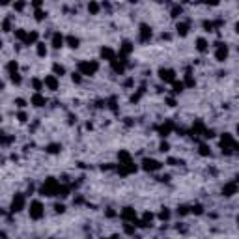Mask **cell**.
<instances>
[{"mask_svg": "<svg viewBox=\"0 0 239 239\" xmlns=\"http://www.w3.org/2000/svg\"><path fill=\"white\" fill-rule=\"evenodd\" d=\"M97 71V62H80L79 64V73L80 75H93Z\"/></svg>", "mask_w": 239, "mask_h": 239, "instance_id": "obj_1", "label": "cell"}, {"mask_svg": "<svg viewBox=\"0 0 239 239\" xmlns=\"http://www.w3.org/2000/svg\"><path fill=\"white\" fill-rule=\"evenodd\" d=\"M221 146H222V151H233V150L237 148L235 140H233L230 135H222V138H221Z\"/></svg>", "mask_w": 239, "mask_h": 239, "instance_id": "obj_2", "label": "cell"}, {"mask_svg": "<svg viewBox=\"0 0 239 239\" xmlns=\"http://www.w3.org/2000/svg\"><path fill=\"white\" fill-rule=\"evenodd\" d=\"M142 166H144V170H148V172H155V170L161 168L163 164L159 161H155V159H144L142 161Z\"/></svg>", "mask_w": 239, "mask_h": 239, "instance_id": "obj_3", "label": "cell"}, {"mask_svg": "<svg viewBox=\"0 0 239 239\" xmlns=\"http://www.w3.org/2000/svg\"><path fill=\"white\" fill-rule=\"evenodd\" d=\"M30 217L32 219H41L43 217V206H41V202H32V206H30Z\"/></svg>", "mask_w": 239, "mask_h": 239, "instance_id": "obj_4", "label": "cell"}, {"mask_svg": "<svg viewBox=\"0 0 239 239\" xmlns=\"http://www.w3.org/2000/svg\"><path fill=\"white\" fill-rule=\"evenodd\" d=\"M159 77H161V80H164V82H174V79H176V73L172 69H159Z\"/></svg>", "mask_w": 239, "mask_h": 239, "instance_id": "obj_5", "label": "cell"}, {"mask_svg": "<svg viewBox=\"0 0 239 239\" xmlns=\"http://www.w3.org/2000/svg\"><path fill=\"white\" fill-rule=\"evenodd\" d=\"M22 207H25V196H22V194H17V196L13 198V202H11V211L17 213V211H21Z\"/></svg>", "mask_w": 239, "mask_h": 239, "instance_id": "obj_6", "label": "cell"}, {"mask_svg": "<svg viewBox=\"0 0 239 239\" xmlns=\"http://www.w3.org/2000/svg\"><path fill=\"white\" fill-rule=\"evenodd\" d=\"M215 56H217L219 62H224L226 56H228V47L222 45V43H217V53H215Z\"/></svg>", "mask_w": 239, "mask_h": 239, "instance_id": "obj_7", "label": "cell"}, {"mask_svg": "<svg viewBox=\"0 0 239 239\" xmlns=\"http://www.w3.org/2000/svg\"><path fill=\"white\" fill-rule=\"evenodd\" d=\"M43 86H47L49 90L56 92V90H58V80H56V77H45V80H43Z\"/></svg>", "mask_w": 239, "mask_h": 239, "instance_id": "obj_8", "label": "cell"}, {"mask_svg": "<svg viewBox=\"0 0 239 239\" xmlns=\"http://www.w3.org/2000/svg\"><path fill=\"white\" fill-rule=\"evenodd\" d=\"M151 37V28L148 25H140V41H148Z\"/></svg>", "mask_w": 239, "mask_h": 239, "instance_id": "obj_9", "label": "cell"}, {"mask_svg": "<svg viewBox=\"0 0 239 239\" xmlns=\"http://www.w3.org/2000/svg\"><path fill=\"white\" fill-rule=\"evenodd\" d=\"M45 103H47V99L43 97L41 93H34V95H32V105H34V107H43Z\"/></svg>", "mask_w": 239, "mask_h": 239, "instance_id": "obj_10", "label": "cell"}, {"mask_svg": "<svg viewBox=\"0 0 239 239\" xmlns=\"http://www.w3.org/2000/svg\"><path fill=\"white\" fill-rule=\"evenodd\" d=\"M122 217H123L125 221H135V219H136V213H135V209L125 207V209L122 211Z\"/></svg>", "mask_w": 239, "mask_h": 239, "instance_id": "obj_11", "label": "cell"}, {"mask_svg": "<svg viewBox=\"0 0 239 239\" xmlns=\"http://www.w3.org/2000/svg\"><path fill=\"white\" fill-rule=\"evenodd\" d=\"M235 190H237V185H235V183H228V185H224L222 193H224V196H233Z\"/></svg>", "mask_w": 239, "mask_h": 239, "instance_id": "obj_12", "label": "cell"}, {"mask_svg": "<svg viewBox=\"0 0 239 239\" xmlns=\"http://www.w3.org/2000/svg\"><path fill=\"white\" fill-rule=\"evenodd\" d=\"M53 47H54V49L64 47V37H62V34H54V36H53Z\"/></svg>", "mask_w": 239, "mask_h": 239, "instance_id": "obj_13", "label": "cell"}, {"mask_svg": "<svg viewBox=\"0 0 239 239\" xmlns=\"http://www.w3.org/2000/svg\"><path fill=\"white\" fill-rule=\"evenodd\" d=\"M151 221H153V215L151 213H144V217H142V221L138 224L140 226H151Z\"/></svg>", "mask_w": 239, "mask_h": 239, "instance_id": "obj_14", "label": "cell"}, {"mask_svg": "<svg viewBox=\"0 0 239 239\" xmlns=\"http://www.w3.org/2000/svg\"><path fill=\"white\" fill-rule=\"evenodd\" d=\"M101 56H103L105 60H108V62H114V51H112V49H103V51H101Z\"/></svg>", "mask_w": 239, "mask_h": 239, "instance_id": "obj_15", "label": "cell"}, {"mask_svg": "<svg viewBox=\"0 0 239 239\" xmlns=\"http://www.w3.org/2000/svg\"><path fill=\"white\" fill-rule=\"evenodd\" d=\"M176 30H178V34H179V36H185V34L189 32V25H187V22H178Z\"/></svg>", "mask_w": 239, "mask_h": 239, "instance_id": "obj_16", "label": "cell"}, {"mask_svg": "<svg viewBox=\"0 0 239 239\" xmlns=\"http://www.w3.org/2000/svg\"><path fill=\"white\" fill-rule=\"evenodd\" d=\"M67 43H69L71 49H77L80 41H79V37H75V36H67Z\"/></svg>", "mask_w": 239, "mask_h": 239, "instance_id": "obj_17", "label": "cell"}, {"mask_svg": "<svg viewBox=\"0 0 239 239\" xmlns=\"http://www.w3.org/2000/svg\"><path fill=\"white\" fill-rule=\"evenodd\" d=\"M196 49H198V51H202V53L207 49V41H206L204 37H200V39L196 41Z\"/></svg>", "mask_w": 239, "mask_h": 239, "instance_id": "obj_18", "label": "cell"}, {"mask_svg": "<svg viewBox=\"0 0 239 239\" xmlns=\"http://www.w3.org/2000/svg\"><path fill=\"white\" fill-rule=\"evenodd\" d=\"M60 150H62L60 144H49V146H47V151H49V153H58Z\"/></svg>", "mask_w": 239, "mask_h": 239, "instance_id": "obj_19", "label": "cell"}, {"mask_svg": "<svg viewBox=\"0 0 239 239\" xmlns=\"http://www.w3.org/2000/svg\"><path fill=\"white\" fill-rule=\"evenodd\" d=\"M159 219H161V221H168V219H170V211L166 209V207H163V211L159 213Z\"/></svg>", "mask_w": 239, "mask_h": 239, "instance_id": "obj_20", "label": "cell"}, {"mask_svg": "<svg viewBox=\"0 0 239 239\" xmlns=\"http://www.w3.org/2000/svg\"><path fill=\"white\" fill-rule=\"evenodd\" d=\"M133 51V45H131V41H123V47H122V53L123 54H129Z\"/></svg>", "mask_w": 239, "mask_h": 239, "instance_id": "obj_21", "label": "cell"}, {"mask_svg": "<svg viewBox=\"0 0 239 239\" xmlns=\"http://www.w3.org/2000/svg\"><path fill=\"white\" fill-rule=\"evenodd\" d=\"M53 69H54V73H56L54 77H62V75L65 73V69H64L62 65H58V64H54V67H53Z\"/></svg>", "mask_w": 239, "mask_h": 239, "instance_id": "obj_22", "label": "cell"}, {"mask_svg": "<svg viewBox=\"0 0 239 239\" xmlns=\"http://www.w3.org/2000/svg\"><path fill=\"white\" fill-rule=\"evenodd\" d=\"M37 54H39V56H45V54H47V47H45V43H37Z\"/></svg>", "mask_w": 239, "mask_h": 239, "instance_id": "obj_23", "label": "cell"}, {"mask_svg": "<svg viewBox=\"0 0 239 239\" xmlns=\"http://www.w3.org/2000/svg\"><path fill=\"white\" fill-rule=\"evenodd\" d=\"M190 213H196V215H200V213H204V207H202L200 204H196V206H193V207H190Z\"/></svg>", "mask_w": 239, "mask_h": 239, "instance_id": "obj_24", "label": "cell"}, {"mask_svg": "<svg viewBox=\"0 0 239 239\" xmlns=\"http://www.w3.org/2000/svg\"><path fill=\"white\" fill-rule=\"evenodd\" d=\"M183 88H185V84H183V82H174V92H176V93L183 92Z\"/></svg>", "mask_w": 239, "mask_h": 239, "instance_id": "obj_25", "label": "cell"}, {"mask_svg": "<svg viewBox=\"0 0 239 239\" xmlns=\"http://www.w3.org/2000/svg\"><path fill=\"white\" fill-rule=\"evenodd\" d=\"M200 155H211V150H209L206 144H202V146H200Z\"/></svg>", "mask_w": 239, "mask_h": 239, "instance_id": "obj_26", "label": "cell"}, {"mask_svg": "<svg viewBox=\"0 0 239 239\" xmlns=\"http://www.w3.org/2000/svg\"><path fill=\"white\" fill-rule=\"evenodd\" d=\"M88 11H92V13H97V11H99V6L95 4V2H92V4H88Z\"/></svg>", "mask_w": 239, "mask_h": 239, "instance_id": "obj_27", "label": "cell"}, {"mask_svg": "<svg viewBox=\"0 0 239 239\" xmlns=\"http://www.w3.org/2000/svg\"><path fill=\"white\" fill-rule=\"evenodd\" d=\"M178 213H179V215H187V213H189V207H187V206H179V207H178Z\"/></svg>", "mask_w": 239, "mask_h": 239, "instance_id": "obj_28", "label": "cell"}, {"mask_svg": "<svg viewBox=\"0 0 239 239\" xmlns=\"http://www.w3.org/2000/svg\"><path fill=\"white\" fill-rule=\"evenodd\" d=\"M11 80H13L15 84H19V82H21V77H19V73H11Z\"/></svg>", "mask_w": 239, "mask_h": 239, "instance_id": "obj_29", "label": "cell"}, {"mask_svg": "<svg viewBox=\"0 0 239 239\" xmlns=\"http://www.w3.org/2000/svg\"><path fill=\"white\" fill-rule=\"evenodd\" d=\"M32 84H34V88H36V90H37V92H39V90H41V88H43V84H41V82H39V80H32Z\"/></svg>", "mask_w": 239, "mask_h": 239, "instance_id": "obj_30", "label": "cell"}, {"mask_svg": "<svg viewBox=\"0 0 239 239\" xmlns=\"http://www.w3.org/2000/svg\"><path fill=\"white\" fill-rule=\"evenodd\" d=\"M179 13H181V8H179V6H176V8L172 10V15H174V17H178Z\"/></svg>", "mask_w": 239, "mask_h": 239, "instance_id": "obj_31", "label": "cell"}, {"mask_svg": "<svg viewBox=\"0 0 239 239\" xmlns=\"http://www.w3.org/2000/svg\"><path fill=\"white\" fill-rule=\"evenodd\" d=\"M17 118H19V122H26V114H25V112H19Z\"/></svg>", "mask_w": 239, "mask_h": 239, "instance_id": "obj_32", "label": "cell"}, {"mask_svg": "<svg viewBox=\"0 0 239 239\" xmlns=\"http://www.w3.org/2000/svg\"><path fill=\"white\" fill-rule=\"evenodd\" d=\"M71 79H73V82H80V73H73Z\"/></svg>", "mask_w": 239, "mask_h": 239, "instance_id": "obj_33", "label": "cell"}, {"mask_svg": "<svg viewBox=\"0 0 239 239\" xmlns=\"http://www.w3.org/2000/svg\"><path fill=\"white\" fill-rule=\"evenodd\" d=\"M168 148H170V146L166 144V142H163V144H161V151H163V153H164V151H168Z\"/></svg>", "mask_w": 239, "mask_h": 239, "instance_id": "obj_34", "label": "cell"}, {"mask_svg": "<svg viewBox=\"0 0 239 239\" xmlns=\"http://www.w3.org/2000/svg\"><path fill=\"white\" fill-rule=\"evenodd\" d=\"M43 17H45V13H43V11H36V19H37V21H41Z\"/></svg>", "mask_w": 239, "mask_h": 239, "instance_id": "obj_35", "label": "cell"}, {"mask_svg": "<svg viewBox=\"0 0 239 239\" xmlns=\"http://www.w3.org/2000/svg\"><path fill=\"white\" fill-rule=\"evenodd\" d=\"M56 211H58V213H64V211H65V207H64L62 204H58V206H56Z\"/></svg>", "mask_w": 239, "mask_h": 239, "instance_id": "obj_36", "label": "cell"}, {"mask_svg": "<svg viewBox=\"0 0 239 239\" xmlns=\"http://www.w3.org/2000/svg\"><path fill=\"white\" fill-rule=\"evenodd\" d=\"M15 103H17V107H25V99H17Z\"/></svg>", "mask_w": 239, "mask_h": 239, "instance_id": "obj_37", "label": "cell"}, {"mask_svg": "<svg viewBox=\"0 0 239 239\" xmlns=\"http://www.w3.org/2000/svg\"><path fill=\"white\" fill-rule=\"evenodd\" d=\"M0 47H2V41H0Z\"/></svg>", "mask_w": 239, "mask_h": 239, "instance_id": "obj_38", "label": "cell"}]
</instances>
